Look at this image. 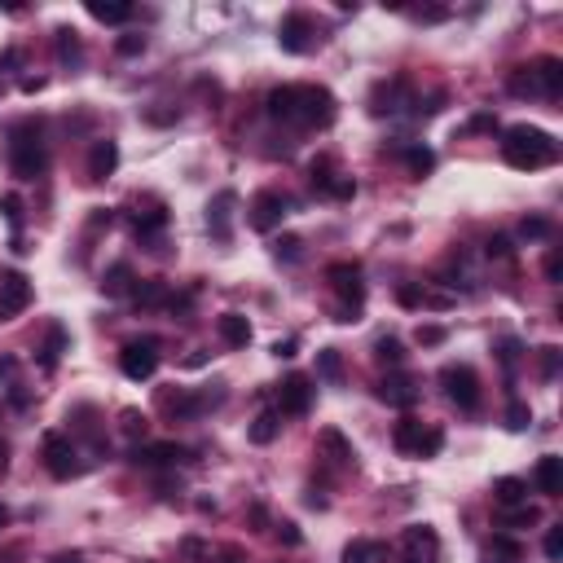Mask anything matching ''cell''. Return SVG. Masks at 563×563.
Masks as SVG:
<instances>
[{
    "instance_id": "obj_54",
    "label": "cell",
    "mask_w": 563,
    "mask_h": 563,
    "mask_svg": "<svg viewBox=\"0 0 563 563\" xmlns=\"http://www.w3.org/2000/svg\"><path fill=\"white\" fill-rule=\"evenodd\" d=\"M273 357H295V339H282V344H273Z\"/></svg>"
},
{
    "instance_id": "obj_18",
    "label": "cell",
    "mask_w": 563,
    "mask_h": 563,
    "mask_svg": "<svg viewBox=\"0 0 563 563\" xmlns=\"http://www.w3.org/2000/svg\"><path fill=\"white\" fill-rule=\"evenodd\" d=\"M317 445H321V454L335 462L339 471H353V466H357V449H353V445L344 440V431H339V427H326Z\"/></svg>"
},
{
    "instance_id": "obj_52",
    "label": "cell",
    "mask_w": 563,
    "mask_h": 563,
    "mask_svg": "<svg viewBox=\"0 0 563 563\" xmlns=\"http://www.w3.org/2000/svg\"><path fill=\"white\" fill-rule=\"evenodd\" d=\"M277 542H286V546H300V528L286 519V524H277Z\"/></svg>"
},
{
    "instance_id": "obj_57",
    "label": "cell",
    "mask_w": 563,
    "mask_h": 563,
    "mask_svg": "<svg viewBox=\"0 0 563 563\" xmlns=\"http://www.w3.org/2000/svg\"><path fill=\"white\" fill-rule=\"evenodd\" d=\"M53 563H80V555H57Z\"/></svg>"
},
{
    "instance_id": "obj_55",
    "label": "cell",
    "mask_w": 563,
    "mask_h": 563,
    "mask_svg": "<svg viewBox=\"0 0 563 563\" xmlns=\"http://www.w3.org/2000/svg\"><path fill=\"white\" fill-rule=\"evenodd\" d=\"M13 365H18V361H13V357H0V383H4V379L13 374Z\"/></svg>"
},
{
    "instance_id": "obj_5",
    "label": "cell",
    "mask_w": 563,
    "mask_h": 563,
    "mask_svg": "<svg viewBox=\"0 0 563 563\" xmlns=\"http://www.w3.org/2000/svg\"><path fill=\"white\" fill-rule=\"evenodd\" d=\"M440 383H445V397L458 405V410H480V379L471 365H445L440 370Z\"/></svg>"
},
{
    "instance_id": "obj_4",
    "label": "cell",
    "mask_w": 563,
    "mask_h": 563,
    "mask_svg": "<svg viewBox=\"0 0 563 563\" xmlns=\"http://www.w3.org/2000/svg\"><path fill=\"white\" fill-rule=\"evenodd\" d=\"M392 445H397L405 458H436L440 445H445V431L410 414V418H401V422L392 427Z\"/></svg>"
},
{
    "instance_id": "obj_26",
    "label": "cell",
    "mask_w": 563,
    "mask_h": 563,
    "mask_svg": "<svg viewBox=\"0 0 563 563\" xmlns=\"http://www.w3.org/2000/svg\"><path fill=\"white\" fill-rule=\"evenodd\" d=\"M493 502L507 511V507H519V502H528V484L524 480H515V475H502L498 484H493Z\"/></svg>"
},
{
    "instance_id": "obj_7",
    "label": "cell",
    "mask_w": 563,
    "mask_h": 563,
    "mask_svg": "<svg viewBox=\"0 0 563 563\" xmlns=\"http://www.w3.org/2000/svg\"><path fill=\"white\" fill-rule=\"evenodd\" d=\"M45 466H49L53 480H75V475L84 471L75 445H71V436H62V431H49V436H45Z\"/></svg>"
},
{
    "instance_id": "obj_30",
    "label": "cell",
    "mask_w": 563,
    "mask_h": 563,
    "mask_svg": "<svg viewBox=\"0 0 563 563\" xmlns=\"http://www.w3.org/2000/svg\"><path fill=\"white\" fill-rule=\"evenodd\" d=\"M132 300H137V308H158V304H167V286H163L158 277L137 282V286H132Z\"/></svg>"
},
{
    "instance_id": "obj_8",
    "label": "cell",
    "mask_w": 563,
    "mask_h": 563,
    "mask_svg": "<svg viewBox=\"0 0 563 563\" xmlns=\"http://www.w3.org/2000/svg\"><path fill=\"white\" fill-rule=\"evenodd\" d=\"M308 181H312V190H317V194L339 199V203H348V199L357 194V181H353V176H344V172H335V163H330V158H317V163L308 167Z\"/></svg>"
},
{
    "instance_id": "obj_47",
    "label": "cell",
    "mask_w": 563,
    "mask_h": 563,
    "mask_svg": "<svg viewBox=\"0 0 563 563\" xmlns=\"http://www.w3.org/2000/svg\"><path fill=\"white\" fill-rule=\"evenodd\" d=\"M546 277H550V282H563V256H559V247H550V256H546Z\"/></svg>"
},
{
    "instance_id": "obj_41",
    "label": "cell",
    "mask_w": 563,
    "mask_h": 563,
    "mask_svg": "<svg viewBox=\"0 0 563 563\" xmlns=\"http://www.w3.org/2000/svg\"><path fill=\"white\" fill-rule=\"evenodd\" d=\"M519 234H524V238H550V220H546V216H528V220L519 225Z\"/></svg>"
},
{
    "instance_id": "obj_59",
    "label": "cell",
    "mask_w": 563,
    "mask_h": 563,
    "mask_svg": "<svg viewBox=\"0 0 563 563\" xmlns=\"http://www.w3.org/2000/svg\"><path fill=\"white\" fill-rule=\"evenodd\" d=\"M4 524H9V511H4V507H0V528H4Z\"/></svg>"
},
{
    "instance_id": "obj_20",
    "label": "cell",
    "mask_w": 563,
    "mask_h": 563,
    "mask_svg": "<svg viewBox=\"0 0 563 563\" xmlns=\"http://www.w3.org/2000/svg\"><path fill=\"white\" fill-rule=\"evenodd\" d=\"M533 484H537V493H546V498H559V493H563V458H555V454L537 458Z\"/></svg>"
},
{
    "instance_id": "obj_39",
    "label": "cell",
    "mask_w": 563,
    "mask_h": 563,
    "mask_svg": "<svg viewBox=\"0 0 563 563\" xmlns=\"http://www.w3.org/2000/svg\"><path fill=\"white\" fill-rule=\"evenodd\" d=\"M528 422H533V410H528L524 401H511V405H507V427H511V431H524Z\"/></svg>"
},
{
    "instance_id": "obj_6",
    "label": "cell",
    "mask_w": 563,
    "mask_h": 563,
    "mask_svg": "<svg viewBox=\"0 0 563 563\" xmlns=\"http://www.w3.org/2000/svg\"><path fill=\"white\" fill-rule=\"evenodd\" d=\"M286 211H291V199L286 194H277V190H260L252 207H247V220H252V229L256 234H273L282 220H286Z\"/></svg>"
},
{
    "instance_id": "obj_44",
    "label": "cell",
    "mask_w": 563,
    "mask_h": 563,
    "mask_svg": "<svg viewBox=\"0 0 563 563\" xmlns=\"http://www.w3.org/2000/svg\"><path fill=\"white\" fill-rule=\"evenodd\" d=\"M119 422H124V431H128V436H146V414L124 410V414H119Z\"/></svg>"
},
{
    "instance_id": "obj_58",
    "label": "cell",
    "mask_w": 563,
    "mask_h": 563,
    "mask_svg": "<svg viewBox=\"0 0 563 563\" xmlns=\"http://www.w3.org/2000/svg\"><path fill=\"white\" fill-rule=\"evenodd\" d=\"M220 559H225V563H238V550H225Z\"/></svg>"
},
{
    "instance_id": "obj_12",
    "label": "cell",
    "mask_w": 563,
    "mask_h": 563,
    "mask_svg": "<svg viewBox=\"0 0 563 563\" xmlns=\"http://www.w3.org/2000/svg\"><path fill=\"white\" fill-rule=\"evenodd\" d=\"M277 45L286 53H308L317 45V27H312V18L308 13H286L282 18V27H277Z\"/></svg>"
},
{
    "instance_id": "obj_13",
    "label": "cell",
    "mask_w": 563,
    "mask_h": 563,
    "mask_svg": "<svg viewBox=\"0 0 563 563\" xmlns=\"http://www.w3.org/2000/svg\"><path fill=\"white\" fill-rule=\"evenodd\" d=\"M326 277H330L335 295L344 300V308H357V312H361V304H365V282H361L357 264H330V269H326Z\"/></svg>"
},
{
    "instance_id": "obj_31",
    "label": "cell",
    "mask_w": 563,
    "mask_h": 563,
    "mask_svg": "<svg viewBox=\"0 0 563 563\" xmlns=\"http://www.w3.org/2000/svg\"><path fill=\"white\" fill-rule=\"evenodd\" d=\"M62 353H66V330L53 321V326H49V339H45V348H40V365H45V370H53Z\"/></svg>"
},
{
    "instance_id": "obj_1",
    "label": "cell",
    "mask_w": 563,
    "mask_h": 563,
    "mask_svg": "<svg viewBox=\"0 0 563 563\" xmlns=\"http://www.w3.org/2000/svg\"><path fill=\"white\" fill-rule=\"evenodd\" d=\"M269 119L295 124V128H326L335 119V98L321 84H282L264 98Z\"/></svg>"
},
{
    "instance_id": "obj_3",
    "label": "cell",
    "mask_w": 563,
    "mask_h": 563,
    "mask_svg": "<svg viewBox=\"0 0 563 563\" xmlns=\"http://www.w3.org/2000/svg\"><path fill=\"white\" fill-rule=\"evenodd\" d=\"M45 167H49L45 128H40L36 119H27V124H18V128L9 132V172H13L18 181H36V176H45Z\"/></svg>"
},
{
    "instance_id": "obj_28",
    "label": "cell",
    "mask_w": 563,
    "mask_h": 563,
    "mask_svg": "<svg viewBox=\"0 0 563 563\" xmlns=\"http://www.w3.org/2000/svg\"><path fill=\"white\" fill-rule=\"evenodd\" d=\"M344 563H388V546L383 542H353L344 550Z\"/></svg>"
},
{
    "instance_id": "obj_50",
    "label": "cell",
    "mask_w": 563,
    "mask_h": 563,
    "mask_svg": "<svg viewBox=\"0 0 563 563\" xmlns=\"http://www.w3.org/2000/svg\"><path fill=\"white\" fill-rule=\"evenodd\" d=\"M489 256H498V260H511V238H489Z\"/></svg>"
},
{
    "instance_id": "obj_35",
    "label": "cell",
    "mask_w": 563,
    "mask_h": 563,
    "mask_svg": "<svg viewBox=\"0 0 563 563\" xmlns=\"http://www.w3.org/2000/svg\"><path fill=\"white\" fill-rule=\"evenodd\" d=\"M502 524H507V528H528V524H537V507H528V502L507 507V511H502Z\"/></svg>"
},
{
    "instance_id": "obj_24",
    "label": "cell",
    "mask_w": 563,
    "mask_h": 563,
    "mask_svg": "<svg viewBox=\"0 0 563 563\" xmlns=\"http://www.w3.org/2000/svg\"><path fill=\"white\" fill-rule=\"evenodd\" d=\"M234 203H238V199L225 190V194H216L211 207H207V225H211V234H216V238H229V216H234Z\"/></svg>"
},
{
    "instance_id": "obj_53",
    "label": "cell",
    "mask_w": 563,
    "mask_h": 563,
    "mask_svg": "<svg viewBox=\"0 0 563 563\" xmlns=\"http://www.w3.org/2000/svg\"><path fill=\"white\" fill-rule=\"evenodd\" d=\"M397 300H401L405 308H418V304H422V291H418V286H401V291H397Z\"/></svg>"
},
{
    "instance_id": "obj_40",
    "label": "cell",
    "mask_w": 563,
    "mask_h": 563,
    "mask_svg": "<svg viewBox=\"0 0 563 563\" xmlns=\"http://www.w3.org/2000/svg\"><path fill=\"white\" fill-rule=\"evenodd\" d=\"M559 348H555V344H546V348H542V379H546V383H555V374H559Z\"/></svg>"
},
{
    "instance_id": "obj_49",
    "label": "cell",
    "mask_w": 563,
    "mask_h": 563,
    "mask_svg": "<svg viewBox=\"0 0 563 563\" xmlns=\"http://www.w3.org/2000/svg\"><path fill=\"white\" fill-rule=\"evenodd\" d=\"M181 550H185V555H190V559H194V563H207V559H211V550H207V546H203V542H199V537H190V542H185Z\"/></svg>"
},
{
    "instance_id": "obj_17",
    "label": "cell",
    "mask_w": 563,
    "mask_h": 563,
    "mask_svg": "<svg viewBox=\"0 0 563 563\" xmlns=\"http://www.w3.org/2000/svg\"><path fill=\"white\" fill-rule=\"evenodd\" d=\"M194 454L185 449V445H137L132 449V462L137 466H181V462H190Z\"/></svg>"
},
{
    "instance_id": "obj_37",
    "label": "cell",
    "mask_w": 563,
    "mask_h": 563,
    "mask_svg": "<svg viewBox=\"0 0 563 563\" xmlns=\"http://www.w3.org/2000/svg\"><path fill=\"white\" fill-rule=\"evenodd\" d=\"M57 57H62V62H80V36H75L71 27L57 31Z\"/></svg>"
},
{
    "instance_id": "obj_2",
    "label": "cell",
    "mask_w": 563,
    "mask_h": 563,
    "mask_svg": "<svg viewBox=\"0 0 563 563\" xmlns=\"http://www.w3.org/2000/svg\"><path fill=\"white\" fill-rule=\"evenodd\" d=\"M502 158L519 167V172H537V167H550L559 163V141L546 132V128H533V124H515L502 132Z\"/></svg>"
},
{
    "instance_id": "obj_45",
    "label": "cell",
    "mask_w": 563,
    "mask_h": 563,
    "mask_svg": "<svg viewBox=\"0 0 563 563\" xmlns=\"http://www.w3.org/2000/svg\"><path fill=\"white\" fill-rule=\"evenodd\" d=\"M546 559H563V524L546 528Z\"/></svg>"
},
{
    "instance_id": "obj_56",
    "label": "cell",
    "mask_w": 563,
    "mask_h": 563,
    "mask_svg": "<svg viewBox=\"0 0 563 563\" xmlns=\"http://www.w3.org/2000/svg\"><path fill=\"white\" fill-rule=\"evenodd\" d=\"M4 466H9V445L0 440V471H4Z\"/></svg>"
},
{
    "instance_id": "obj_36",
    "label": "cell",
    "mask_w": 563,
    "mask_h": 563,
    "mask_svg": "<svg viewBox=\"0 0 563 563\" xmlns=\"http://www.w3.org/2000/svg\"><path fill=\"white\" fill-rule=\"evenodd\" d=\"M163 225H167V211H163V207H154V211H137V234H141V238L158 234Z\"/></svg>"
},
{
    "instance_id": "obj_34",
    "label": "cell",
    "mask_w": 563,
    "mask_h": 563,
    "mask_svg": "<svg viewBox=\"0 0 563 563\" xmlns=\"http://www.w3.org/2000/svg\"><path fill=\"white\" fill-rule=\"evenodd\" d=\"M489 555L502 563H519L524 559V546H519L515 537H493V542H489Z\"/></svg>"
},
{
    "instance_id": "obj_9",
    "label": "cell",
    "mask_w": 563,
    "mask_h": 563,
    "mask_svg": "<svg viewBox=\"0 0 563 563\" xmlns=\"http://www.w3.org/2000/svg\"><path fill=\"white\" fill-rule=\"evenodd\" d=\"M119 370H124L132 383L154 379V370H158V344H154V339H132V344H124V353H119Z\"/></svg>"
},
{
    "instance_id": "obj_25",
    "label": "cell",
    "mask_w": 563,
    "mask_h": 563,
    "mask_svg": "<svg viewBox=\"0 0 563 563\" xmlns=\"http://www.w3.org/2000/svg\"><path fill=\"white\" fill-rule=\"evenodd\" d=\"M163 410L176 414V418H194V414L207 410V401L194 392H163Z\"/></svg>"
},
{
    "instance_id": "obj_51",
    "label": "cell",
    "mask_w": 563,
    "mask_h": 563,
    "mask_svg": "<svg viewBox=\"0 0 563 563\" xmlns=\"http://www.w3.org/2000/svg\"><path fill=\"white\" fill-rule=\"evenodd\" d=\"M498 357H502V365L511 370L515 357H519V344H515V339H502V344H498Z\"/></svg>"
},
{
    "instance_id": "obj_21",
    "label": "cell",
    "mask_w": 563,
    "mask_h": 563,
    "mask_svg": "<svg viewBox=\"0 0 563 563\" xmlns=\"http://www.w3.org/2000/svg\"><path fill=\"white\" fill-rule=\"evenodd\" d=\"M216 335L229 344V348H247L252 344V321L243 312H220L216 317Z\"/></svg>"
},
{
    "instance_id": "obj_11",
    "label": "cell",
    "mask_w": 563,
    "mask_h": 563,
    "mask_svg": "<svg viewBox=\"0 0 563 563\" xmlns=\"http://www.w3.org/2000/svg\"><path fill=\"white\" fill-rule=\"evenodd\" d=\"M528 80H533V93L546 98V102H559L563 98V62L559 57H537L528 66Z\"/></svg>"
},
{
    "instance_id": "obj_32",
    "label": "cell",
    "mask_w": 563,
    "mask_h": 563,
    "mask_svg": "<svg viewBox=\"0 0 563 563\" xmlns=\"http://www.w3.org/2000/svg\"><path fill=\"white\" fill-rule=\"evenodd\" d=\"M374 361H379V365H392V370H401V361H405V348H401V339L383 335V339L374 344Z\"/></svg>"
},
{
    "instance_id": "obj_46",
    "label": "cell",
    "mask_w": 563,
    "mask_h": 563,
    "mask_svg": "<svg viewBox=\"0 0 563 563\" xmlns=\"http://www.w3.org/2000/svg\"><path fill=\"white\" fill-rule=\"evenodd\" d=\"M418 344H422V348L445 344V326H418Z\"/></svg>"
},
{
    "instance_id": "obj_19",
    "label": "cell",
    "mask_w": 563,
    "mask_h": 563,
    "mask_svg": "<svg viewBox=\"0 0 563 563\" xmlns=\"http://www.w3.org/2000/svg\"><path fill=\"white\" fill-rule=\"evenodd\" d=\"M405 93H410L405 80H383V84H374V93H370V115H397Z\"/></svg>"
},
{
    "instance_id": "obj_10",
    "label": "cell",
    "mask_w": 563,
    "mask_h": 563,
    "mask_svg": "<svg viewBox=\"0 0 563 563\" xmlns=\"http://www.w3.org/2000/svg\"><path fill=\"white\" fill-rule=\"evenodd\" d=\"M401 563H440V537L427 524H414L401 537Z\"/></svg>"
},
{
    "instance_id": "obj_16",
    "label": "cell",
    "mask_w": 563,
    "mask_h": 563,
    "mask_svg": "<svg viewBox=\"0 0 563 563\" xmlns=\"http://www.w3.org/2000/svg\"><path fill=\"white\" fill-rule=\"evenodd\" d=\"M379 401H388V405H397V410H410V405H418V383H414L410 374L392 370V374L379 383Z\"/></svg>"
},
{
    "instance_id": "obj_27",
    "label": "cell",
    "mask_w": 563,
    "mask_h": 563,
    "mask_svg": "<svg viewBox=\"0 0 563 563\" xmlns=\"http://www.w3.org/2000/svg\"><path fill=\"white\" fill-rule=\"evenodd\" d=\"M89 13L106 22V27H115V22H128L132 18V4H124V0H89Z\"/></svg>"
},
{
    "instance_id": "obj_22",
    "label": "cell",
    "mask_w": 563,
    "mask_h": 563,
    "mask_svg": "<svg viewBox=\"0 0 563 563\" xmlns=\"http://www.w3.org/2000/svg\"><path fill=\"white\" fill-rule=\"evenodd\" d=\"M115 167H119V146L110 137L93 141V150H89V181H106Z\"/></svg>"
},
{
    "instance_id": "obj_23",
    "label": "cell",
    "mask_w": 563,
    "mask_h": 563,
    "mask_svg": "<svg viewBox=\"0 0 563 563\" xmlns=\"http://www.w3.org/2000/svg\"><path fill=\"white\" fill-rule=\"evenodd\" d=\"M132 286H137V273H132V264H110L102 277V295L106 300H124V295H132Z\"/></svg>"
},
{
    "instance_id": "obj_15",
    "label": "cell",
    "mask_w": 563,
    "mask_h": 563,
    "mask_svg": "<svg viewBox=\"0 0 563 563\" xmlns=\"http://www.w3.org/2000/svg\"><path fill=\"white\" fill-rule=\"evenodd\" d=\"M31 295H36V291H31V277H27V273H18V269L4 273V277H0V317H4V321L18 317L22 308L31 304Z\"/></svg>"
},
{
    "instance_id": "obj_42",
    "label": "cell",
    "mask_w": 563,
    "mask_h": 563,
    "mask_svg": "<svg viewBox=\"0 0 563 563\" xmlns=\"http://www.w3.org/2000/svg\"><path fill=\"white\" fill-rule=\"evenodd\" d=\"M0 211H4V220H9L13 229L22 225V199H18V194H4V199H0Z\"/></svg>"
},
{
    "instance_id": "obj_14",
    "label": "cell",
    "mask_w": 563,
    "mask_h": 563,
    "mask_svg": "<svg viewBox=\"0 0 563 563\" xmlns=\"http://www.w3.org/2000/svg\"><path fill=\"white\" fill-rule=\"evenodd\" d=\"M312 410V379L308 374H286L277 388V414H308Z\"/></svg>"
},
{
    "instance_id": "obj_48",
    "label": "cell",
    "mask_w": 563,
    "mask_h": 563,
    "mask_svg": "<svg viewBox=\"0 0 563 563\" xmlns=\"http://www.w3.org/2000/svg\"><path fill=\"white\" fill-rule=\"evenodd\" d=\"M115 49L124 53V57H137V53L146 49V36H124V40H119Z\"/></svg>"
},
{
    "instance_id": "obj_33",
    "label": "cell",
    "mask_w": 563,
    "mask_h": 563,
    "mask_svg": "<svg viewBox=\"0 0 563 563\" xmlns=\"http://www.w3.org/2000/svg\"><path fill=\"white\" fill-rule=\"evenodd\" d=\"M405 167H410V176H427L436 167V154L427 146H405Z\"/></svg>"
},
{
    "instance_id": "obj_38",
    "label": "cell",
    "mask_w": 563,
    "mask_h": 563,
    "mask_svg": "<svg viewBox=\"0 0 563 563\" xmlns=\"http://www.w3.org/2000/svg\"><path fill=\"white\" fill-rule=\"evenodd\" d=\"M317 370H321L326 379H339V374H344V361H339L335 348H321V353H317Z\"/></svg>"
},
{
    "instance_id": "obj_29",
    "label": "cell",
    "mask_w": 563,
    "mask_h": 563,
    "mask_svg": "<svg viewBox=\"0 0 563 563\" xmlns=\"http://www.w3.org/2000/svg\"><path fill=\"white\" fill-rule=\"evenodd\" d=\"M277 431H282V414L277 410H264L256 422H252V440H256V445H273Z\"/></svg>"
},
{
    "instance_id": "obj_43",
    "label": "cell",
    "mask_w": 563,
    "mask_h": 563,
    "mask_svg": "<svg viewBox=\"0 0 563 563\" xmlns=\"http://www.w3.org/2000/svg\"><path fill=\"white\" fill-rule=\"evenodd\" d=\"M300 247H304V243H300L295 234H286V238H277V243H273L277 260H300Z\"/></svg>"
}]
</instances>
